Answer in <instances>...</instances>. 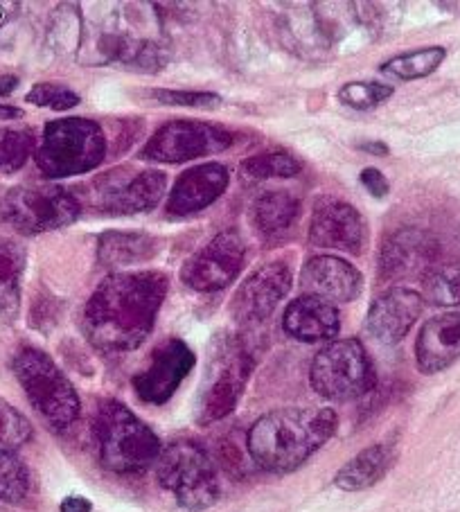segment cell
<instances>
[{"label":"cell","instance_id":"1","mask_svg":"<svg viewBox=\"0 0 460 512\" xmlns=\"http://www.w3.org/2000/svg\"><path fill=\"white\" fill-rule=\"evenodd\" d=\"M165 296L167 276L161 271L111 273L86 300V339L111 355L140 348L154 330Z\"/></svg>","mask_w":460,"mask_h":512},{"label":"cell","instance_id":"2","mask_svg":"<svg viewBox=\"0 0 460 512\" xmlns=\"http://www.w3.org/2000/svg\"><path fill=\"white\" fill-rule=\"evenodd\" d=\"M336 413L321 406H289L262 416L249 431L253 463L273 474H289L309 461L334 436Z\"/></svg>","mask_w":460,"mask_h":512},{"label":"cell","instance_id":"3","mask_svg":"<svg viewBox=\"0 0 460 512\" xmlns=\"http://www.w3.org/2000/svg\"><path fill=\"white\" fill-rule=\"evenodd\" d=\"M93 434L100 463L113 474H143L156 465L163 445L129 406L106 400L95 413Z\"/></svg>","mask_w":460,"mask_h":512},{"label":"cell","instance_id":"4","mask_svg":"<svg viewBox=\"0 0 460 512\" xmlns=\"http://www.w3.org/2000/svg\"><path fill=\"white\" fill-rule=\"evenodd\" d=\"M251 370V352L240 337L221 332L210 341L206 373H203L201 379L197 411H194L197 425L208 427L212 422L224 420L235 411L246 382L251 377Z\"/></svg>","mask_w":460,"mask_h":512},{"label":"cell","instance_id":"5","mask_svg":"<svg viewBox=\"0 0 460 512\" xmlns=\"http://www.w3.org/2000/svg\"><path fill=\"white\" fill-rule=\"evenodd\" d=\"M106 134L95 120L61 118L43 127L37 165L48 179H68L93 172L106 158Z\"/></svg>","mask_w":460,"mask_h":512},{"label":"cell","instance_id":"6","mask_svg":"<svg viewBox=\"0 0 460 512\" xmlns=\"http://www.w3.org/2000/svg\"><path fill=\"white\" fill-rule=\"evenodd\" d=\"M12 370L34 411L52 431H66L75 425L79 418L77 391L50 355L39 348H21Z\"/></svg>","mask_w":460,"mask_h":512},{"label":"cell","instance_id":"7","mask_svg":"<svg viewBox=\"0 0 460 512\" xmlns=\"http://www.w3.org/2000/svg\"><path fill=\"white\" fill-rule=\"evenodd\" d=\"M156 479L167 492L174 494L179 506L192 512L210 508L221 492L210 454L188 438L163 447L156 461Z\"/></svg>","mask_w":460,"mask_h":512},{"label":"cell","instance_id":"8","mask_svg":"<svg viewBox=\"0 0 460 512\" xmlns=\"http://www.w3.org/2000/svg\"><path fill=\"white\" fill-rule=\"evenodd\" d=\"M309 382L321 397L345 402L373 391L377 375L364 343L357 339H339L327 343L314 357Z\"/></svg>","mask_w":460,"mask_h":512},{"label":"cell","instance_id":"9","mask_svg":"<svg viewBox=\"0 0 460 512\" xmlns=\"http://www.w3.org/2000/svg\"><path fill=\"white\" fill-rule=\"evenodd\" d=\"M82 206L59 185H19L0 199V219L19 233L39 235L77 222Z\"/></svg>","mask_w":460,"mask_h":512},{"label":"cell","instance_id":"10","mask_svg":"<svg viewBox=\"0 0 460 512\" xmlns=\"http://www.w3.org/2000/svg\"><path fill=\"white\" fill-rule=\"evenodd\" d=\"M233 145V134L201 120H172L163 125L140 149V158L152 163L179 165L194 158L224 152Z\"/></svg>","mask_w":460,"mask_h":512},{"label":"cell","instance_id":"11","mask_svg":"<svg viewBox=\"0 0 460 512\" xmlns=\"http://www.w3.org/2000/svg\"><path fill=\"white\" fill-rule=\"evenodd\" d=\"M246 260V246L242 237L228 231L199 249L192 258L185 260L181 269V282L199 294H212V291L226 289L230 282L240 276Z\"/></svg>","mask_w":460,"mask_h":512},{"label":"cell","instance_id":"12","mask_svg":"<svg viewBox=\"0 0 460 512\" xmlns=\"http://www.w3.org/2000/svg\"><path fill=\"white\" fill-rule=\"evenodd\" d=\"M291 289V269L287 262L273 260L255 269L230 300V314L240 325H260L271 319Z\"/></svg>","mask_w":460,"mask_h":512},{"label":"cell","instance_id":"13","mask_svg":"<svg viewBox=\"0 0 460 512\" xmlns=\"http://www.w3.org/2000/svg\"><path fill=\"white\" fill-rule=\"evenodd\" d=\"M368 240L366 219L355 206L336 197L316 199L309 222V244L316 249L357 255Z\"/></svg>","mask_w":460,"mask_h":512},{"label":"cell","instance_id":"14","mask_svg":"<svg viewBox=\"0 0 460 512\" xmlns=\"http://www.w3.org/2000/svg\"><path fill=\"white\" fill-rule=\"evenodd\" d=\"M194 364H197V357L188 343L176 337L165 339L161 346L154 348L147 368L134 377L136 395L145 404L161 406L170 402L183 379L192 373Z\"/></svg>","mask_w":460,"mask_h":512},{"label":"cell","instance_id":"15","mask_svg":"<svg viewBox=\"0 0 460 512\" xmlns=\"http://www.w3.org/2000/svg\"><path fill=\"white\" fill-rule=\"evenodd\" d=\"M167 176L161 170L109 172L100 188V206L109 215L149 213L161 203Z\"/></svg>","mask_w":460,"mask_h":512},{"label":"cell","instance_id":"16","mask_svg":"<svg viewBox=\"0 0 460 512\" xmlns=\"http://www.w3.org/2000/svg\"><path fill=\"white\" fill-rule=\"evenodd\" d=\"M424 310V298L409 287H393L375 298L366 316V332L384 346H395L411 332Z\"/></svg>","mask_w":460,"mask_h":512},{"label":"cell","instance_id":"17","mask_svg":"<svg viewBox=\"0 0 460 512\" xmlns=\"http://www.w3.org/2000/svg\"><path fill=\"white\" fill-rule=\"evenodd\" d=\"M436 237L418 228H402L386 237L379 249V278L400 280L429 269L438 260Z\"/></svg>","mask_w":460,"mask_h":512},{"label":"cell","instance_id":"18","mask_svg":"<svg viewBox=\"0 0 460 512\" xmlns=\"http://www.w3.org/2000/svg\"><path fill=\"white\" fill-rule=\"evenodd\" d=\"M305 296H316L327 303H350L364 289V276L357 267L339 255H314L300 273Z\"/></svg>","mask_w":460,"mask_h":512},{"label":"cell","instance_id":"19","mask_svg":"<svg viewBox=\"0 0 460 512\" xmlns=\"http://www.w3.org/2000/svg\"><path fill=\"white\" fill-rule=\"evenodd\" d=\"M230 172L221 163H201L185 170L176 179L167 199V213L172 217H190L212 206L226 192Z\"/></svg>","mask_w":460,"mask_h":512},{"label":"cell","instance_id":"20","mask_svg":"<svg viewBox=\"0 0 460 512\" xmlns=\"http://www.w3.org/2000/svg\"><path fill=\"white\" fill-rule=\"evenodd\" d=\"M282 330L291 339L303 343H323L339 337L341 316L327 300L316 296H300L291 300L282 316Z\"/></svg>","mask_w":460,"mask_h":512},{"label":"cell","instance_id":"21","mask_svg":"<svg viewBox=\"0 0 460 512\" xmlns=\"http://www.w3.org/2000/svg\"><path fill=\"white\" fill-rule=\"evenodd\" d=\"M460 357V312L433 316L422 325L415 341V359L422 373L433 375Z\"/></svg>","mask_w":460,"mask_h":512},{"label":"cell","instance_id":"22","mask_svg":"<svg viewBox=\"0 0 460 512\" xmlns=\"http://www.w3.org/2000/svg\"><path fill=\"white\" fill-rule=\"evenodd\" d=\"M300 201L289 190L262 192L251 206V222L264 237H276L296 224Z\"/></svg>","mask_w":460,"mask_h":512},{"label":"cell","instance_id":"23","mask_svg":"<svg viewBox=\"0 0 460 512\" xmlns=\"http://www.w3.org/2000/svg\"><path fill=\"white\" fill-rule=\"evenodd\" d=\"M393 463V452L388 445H370L355 458H350L334 476V485L345 492H359L375 485Z\"/></svg>","mask_w":460,"mask_h":512},{"label":"cell","instance_id":"24","mask_svg":"<svg viewBox=\"0 0 460 512\" xmlns=\"http://www.w3.org/2000/svg\"><path fill=\"white\" fill-rule=\"evenodd\" d=\"M158 253V242L145 233H104L97 242L102 267H129L147 262Z\"/></svg>","mask_w":460,"mask_h":512},{"label":"cell","instance_id":"25","mask_svg":"<svg viewBox=\"0 0 460 512\" xmlns=\"http://www.w3.org/2000/svg\"><path fill=\"white\" fill-rule=\"evenodd\" d=\"M25 271V251L12 240L0 237V316L16 319L21 310V282Z\"/></svg>","mask_w":460,"mask_h":512},{"label":"cell","instance_id":"26","mask_svg":"<svg viewBox=\"0 0 460 512\" xmlns=\"http://www.w3.org/2000/svg\"><path fill=\"white\" fill-rule=\"evenodd\" d=\"M445 57L447 50L442 46H429L413 52H404V55H397L384 61L382 73L393 79H400V82H411V79H420L436 73Z\"/></svg>","mask_w":460,"mask_h":512},{"label":"cell","instance_id":"27","mask_svg":"<svg viewBox=\"0 0 460 512\" xmlns=\"http://www.w3.org/2000/svg\"><path fill=\"white\" fill-rule=\"evenodd\" d=\"M300 165L296 156L289 152H267L246 158L240 163V179L246 185L273 181V179H291L300 172Z\"/></svg>","mask_w":460,"mask_h":512},{"label":"cell","instance_id":"28","mask_svg":"<svg viewBox=\"0 0 460 512\" xmlns=\"http://www.w3.org/2000/svg\"><path fill=\"white\" fill-rule=\"evenodd\" d=\"M424 300L440 307H460V264L429 271L424 278Z\"/></svg>","mask_w":460,"mask_h":512},{"label":"cell","instance_id":"29","mask_svg":"<svg viewBox=\"0 0 460 512\" xmlns=\"http://www.w3.org/2000/svg\"><path fill=\"white\" fill-rule=\"evenodd\" d=\"M30 490L28 467L10 449H0V501L19 503Z\"/></svg>","mask_w":460,"mask_h":512},{"label":"cell","instance_id":"30","mask_svg":"<svg viewBox=\"0 0 460 512\" xmlns=\"http://www.w3.org/2000/svg\"><path fill=\"white\" fill-rule=\"evenodd\" d=\"M34 152H37V147H34V136L30 131H3L0 134V172L14 174L23 170V165L30 161Z\"/></svg>","mask_w":460,"mask_h":512},{"label":"cell","instance_id":"31","mask_svg":"<svg viewBox=\"0 0 460 512\" xmlns=\"http://www.w3.org/2000/svg\"><path fill=\"white\" fill-rule=\"evenodd\" d=\"M395 88L379 82H348L339 88V102L355 111H370L393 97Z\"/></svg>","mask_w":460,"mask_h":512},{"label":"cell","instance_id":"32","mask_svg":"<svg viewBox=\"0 0 460 512\" xmlns=\"http://www.w3.org/2000/svg\"><path fill=\"white\" fill-rule=\"evenodd\" d=\"M25 100L32 102L34 107L41 109H52V111H70L79 104V95L70 91L68 86L57 84V82H39L34 84Z\"/></svg>","mask_w":460,"mask_h":512},{"label":"cell","instance_id":"33","mask_svg":"<svg viewBox=\"0 0 460 512\" xmlns=\"http://www.w3.org/2000/svg\"><path fill=\"white\" fill-rule=\"evenodd\" d=\"M32 438V425L21 411L0 400V449H16Z\"/></svg>","mask_w":460,"mask_h":512},{"label":"cell","instance_id":"34","mask_svg":"<svg viewBox=\"0 0 460 512\" xmlns=\"http://www.w3.org/2000/svg\"><path fill=\"white\" fill-rule=\"evenodd\" d=\"M158 104H167V107H190V109H217L221 104V97L217 93L208 91H170V88H154L147 93Z\"/></svg>","mask_w":460,"mask_h":512},{"label":"cell","instance_id":"35","mask_svg":"<svg viewBox=\"0 0 460 512\" xmlns=\"http://www.w3.org/2000/svg\"><path fill=\"white\" fill-rule=\"evenodd\" d=\"M361 185L377 199H384L388 190H391V183H388L382 170H375V167H366V170L361 172Z\"/></svg>","mask_w":460,"mask_h":512},{"label":"cell","instance_id":"36","mask_svg":"<svg viewBox=\"0 0 460 512\" xmlns=\"http://www.w3.org/2000/svg\"><path fill=\"white\" fill-rule=\"evenodd\" d=\"M61 512H93V503L86 497H79V494H70L59 506Z\"/></svg>","mask_w":460,"mask_h":512},{"label":"cell","instance_id":"37","mask_svg":"<svg viewBox=\"0 0 460 512\" xmlns=\"http://www.w3.org/2000/svg\"><path fill=\"white\" fill-rule=\"evenodd\" d=\"M19 86V77L16 75H0V97H7L16 91Z\"/></svg>","mask_w":460,"mask_h":512},{"label":"cell","instance_id":"38","mask_svg":"<svg viewBox=\"0 0 460 512\" xmlns=\"http://www.w3.org/2000/svg\"><path fill=\"white\" fill-rule=\"evenodd\" d=\"M359 149L361 152H366V154H375V156H388V145L386 143H379V140H370V143H361L359 145Z\"/></svg>","mask_w":460,"mask_h":512},{"label":"cell","instance_id":"39","mask_svg":"<svg viewBox=\"0 0 460 512\" xmlns=\"http://www.w3.org/2000/svg\"><path fill=\"white\" fill-rule=\"evenodd\" d=\"M23 118V109L12 107V104H0V120H19Z\"/></svg>","mask_w":460,"mask_h":512},{"label":"cell","instance_id":"40","mask_svg":"<svg viewBox=\"0 0 460 512\" xmlns=\"http://www.w3.org/2000/svg\"><path fill=\"white\" fill-rule=\"evenodd\" d=\"M16 10H19V5L16 3H0V25H5L7 21H10Z\"/></svg>","mask_w":460,"mask_h":512},{"label":"cell","instance_id":"41","mask_svg":"<svg viewBox=\"0 0 460 512\" xmlns=\"http://www.w3.org/2000/svg\"><path fill=\"white\" fill-rule=\"evenodd\" d=\"M438 7H442V10H451V12L458 10V14H460V0H456V3H438Z\"/></svg>","mask_w":460,"mask_h":512}]
</instances>
